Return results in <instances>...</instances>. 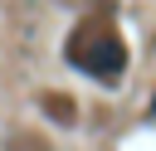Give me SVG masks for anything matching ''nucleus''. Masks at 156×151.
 Segmentation results:
<instances>
[{
	"mask_svg": "<svg viewBox=\"0 0 156 151\" xmlns=\"http://www.w3.org/2000/svg\"><path fill=\"white\" fill-rule=\"evenodd\" d=\"M151 112H156V102H151Z\"/></svg>",
	"mask_w": 156,
	"mask_h": 151,
	"instance_id": "obj_1",
	"label": "nucleus"
}]
</instances>
